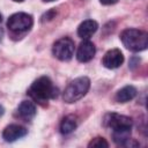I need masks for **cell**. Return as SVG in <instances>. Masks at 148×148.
I'll return each mask as SVG.
<instances>
[{"label": "cell", "instance_id": "cell-1", "mask_svg": "<svg viewBox=\"0 0 148 148\" xmlns=\"http://www.w3.org/2000/svg\"><path fill=\"white\" fill-rule=\"evenodd\" d=\"M59 90L52 83L51 79L47 76H40L35 80L28 89V95L35 102L45 105L50 99H54L58 97Z\"/></svg>", "mask_w": 148, "mask_h": 148}, {"label": "cell", "instance_id": "cell-2", "mask_svg": "<svg viewBox=\"0 0 148 148\" xmlns=\"http://www.w3.org/2000/svg\"><path fill=\"white\" fill-rule=\"evenodd\" d=\"M120 40L132 52H141L148 47V34L140 29H125L120 35Z\"/></svg>", "mask_w": 148, "mask_h": 148}, {"label": "cell", "instance_id": "cell-3", "mask_svg": "<svg viewBox=\"0 0 148 148\" xmlns=\"http://www.w3.org/2000/svg\"><path fill=\"white\" fill-rule=\"evenodd\" d=\"M90 88V80L87 76H80L68 83L62 92V99L65 103L72 104L80 101Z\"/></svg>", "mask_w": 148, "mask_h": 148}, {"label": "cell", "instance_id": "cell-4", "mask_svg": "<svg viewBox=\"0 0 148 148\" xmlns=\"http://www.w3.org/2000/svg\"><path fill=\"white\" fill-rule=\"evenodd\" d=\"M34 18L30 14L18 12L9 16L7 21V28L13 32H25L31 29Z\"/></svg>", "mask_w": 148, "mask_h": 148}, {"label": "cell", "instance_id": "cell-5", "mask_svg": "<svg viewBox=\"0 0 148 148\" xmlns=\"http://www.w3.org/2000/svg\"><path fill=\"white\" fill-rule=\"evenodd\" d=\"M75 45L69 37L58 39L52 46V54L60 61H68L74 56Z\"/></svg>", "mask_w": 148, "mask_h": 148}, {"label": "cell", "instance_id": "cell-6", "mask_svg": "<svg viewBox=\"0 0 148 148\" xmlns=\"http://www.w3.org/2000/svg\"><path fill=\"white\" fill-rule=\"evenodd\" d=\"M104 125L112 131L117 130H132L133 120L128 116L119 114L116 112H110L104 116Z\"/></svg>", "mask_w": 148, "mask_h": 148}, {"label": "cell", "instance_id": "cell-7", "mask_svg": "<svg viewBox=\"0 0 148 148\" xmlns=\"http://www.w3.org/2000/svg\"><path fill=\"white\" fill-rule=\"evenodd\" d=\"M124 62V54L119 49H111L109 50L103 59H102V64L105 68L109 69H114L118 68L119 66H121V64Z\"/></svg>", "mask_w": 148, "mask_h": 148}, {"label": "cell", "instance_id": "cell-8", "mask_svg": "<svg viewBox=\"0 0 148 148\" xmlns=\"http://www.w3.org/2000/svg\"><path fill=\"white\" fill-rule=\"evenodd\" d=\"M27 134H28V130L25 127L21 125L12 124L5 127V130L2 131V139L6 142H14L18 139L24 138Z\"/></svg>", "mask_w": 148, "mask_h": 148}, {"label": "cell", "instance_id": "cell-9", "mask_svg": "<svg viewBox=\"0 0 148 148\" xmlns=\"http://www.w3.org/2000/svg\"><path fill=\"white\" fill-rule=\"evenodd\" d=\"M95 53H96V47L94 43H91L88 39H83V42H81L77 47L76 59L80 62H88L95 57Z\"/></svg>", "mask_w": 148, "mask_h": 148}, {"label": "cell", "instance_id": "cell-10", "mask_svg": "<svg viewBox=\"0 0 148 148\" xmlns=\"http://www.w3.org/2000/svg\"><path fill=\"white\" fill-rule=\"evenodd\" d=\"M36 113H37L36 105L31 101H22L16 109L17 117H20L21 119H23L25 121L31 120L36 116Z\"/></svg>", "mask_w": 148, "mask_h": 148}, {"label": "cell", "instance_id": "cell-11", "mask_svg": "<svg viewBox=\"0 0 148 148\" xmlns=\"http://www.w3.org/2000/svg\"><path fill=\"white\" fill-rule=\"evenodd\" d=\"M98 29V23L94 20H86L77 27V36L82 39H89Z\"/></svg>", "mask_w": 148, "mask_h": 148}, {"label": "cell", "instance_id": "cell-12", "mask_svg": "<svg viewBox=\"0 0 148 148\" xmlns=\"http://www.w3.org/2000/svg\"><path fill=\"white\" fill-rule=\"evenodd\" d=\"M138 94V90L135 87L133 86H125L121 89H119L116 94V101L118 103H127L130 101H132L133 98H135Z\"/></svg>", "mask_w": 148, "mask_h": 148}, {"label": "cell", "instance_id": "cell-13", "mask_svg": "<svg viewBox=\"0 0 148 148\" xmlns=\"http://www.w3.org/2000/svg\"><path fill=\"white\" fill-rule=\"evenodd\" d=\"M77 127V118L74 114H68L62 118L60 123V133L69 134Z\"/></svg>", "mask_w": 148, "mask_h": 148}, {"label": "cell", "instance_id": "cell-14", "mask_svg": "<svg viewBox=\"0 0 148 148\" xmlns=\"http://www.w3.org/2000/svg\"><path fill=\"white\" fill-rule=\"evenodd\" d=\"M112 139L117 146L124 147L125 143L131 139V130H117L112 131Z\"/></svg>", "mask_w": 148, "mask_h": 148}, {"label": "cell", "instance_id": "cell-15", "mask_svg": "<svg viewBox=\"0 0 148 148\" xmlns=\"http://www.w3.org/2000/svg\"><path fill=\"white\" fill-rule=\"evenodd\" d=\"M88 147L91 148V147H98V148H102V147H109V143L106 142V140L102 136H97V138H94L89 143H88Z\"/></svg>", "mask_w": 148, "mask_h": 148}, {"label": "cell", "instance_id": "cell-16", "mask_svg": "<svg viewBox=\"0 0 148 148\" xmlns=\"http://www.w3.org/2000/svg\"><path fill=\"white\" fill-rule=\"evenodd\" d=\"M57 14V10L56 9H50L49 12H46L43 16H42V22H45V21H50L52 20Z\"/></svg>", "mask_w": 148, "mask_h": 148}, {"label": "cell", "instance_id": "cell-17", "mask_svg": "<svg viewBox=\"0 0 148 148\" xmlns=\"http://www.w3.org/2000/svg\"><path fill=\"white\" fill-rule=\"evenodd\" d=\"M99 2L102 5H105V6H109V5H114L118 2V0H99Z\"/></svg>", "mask_w": 148, "mask_h": 148}, {"label": "cell", "instance_id": "cell-18", "mask_svg": "<svg viewBox=\"0 0 148 148\" xmlns=\"http://www.w3.org/2000/svg\"><path fill=\"white\" fill-rule=\"evenodd\" d=\"M3 113H5V109H3L2 105H0V116H2Z\"/></svg>", "mask_w": 148, "mask_h": 148}, {"label": "cell", "instance_id": "cell-19", "mask_svg": "<svg viewBox=\"0 0 148 148\" xmlns=\"http://www.w3.org/2000/svg\"><path fill=\"white\" fill-rule=\"evenodd\" d=\"M12 1H14V2H22V1H24V0H12Z\"/></svg>", "mask_w": 148, "mask_h": 148}, {"label": "cell", "instance_id": "cell-20", "mask_svg": "<svg viewBox=\"0 0 148 148\" xmlns=\"http://www.w3.org/2000/svg\"><path fill=\"white\" fill-rule=\"evenodd\" d=\"M43 1H45V2H51V1H54V0H43Z\"/></svg>", "mask_w": 148, "mask_h": 148}, {"label": "cell", "instance_id": "cell-21", "mask_svg": "<svg viewBox=\"0 0 148 148\" xmlns=\"http://www.w3.org/2000/svg\"><path fill=\"white\" fill-rule=\"evenodd\" d=\"M1 21H2V15H1V13H0V23H1Z\"/></svg>", "mask_w": 148, "mask_h": 148}]
</instances>
